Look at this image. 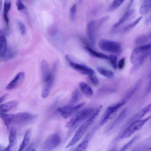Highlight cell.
Returning a JSON list of instances; mask_svg holds the SVG:
<instances>
[{"label": "cell", "mask_w": 151, "mask_h": 151, "mask_svg": "<svg viewBox=\"0 0 151 151\" xmlns=\"http://www.w3.org/2000/svg\"><path fill=\"white\" fill-rule=\"evenodd\" d=\"M102 107V106L100 105L96 109L93 114L77 131L70 141L65 146V148H68L73 145L81 138L88 128L95 121Z\"/></svg>", "instance_id": "obj_2"}, {"label": "cell", "mask_w": 151, "mask_h": 151, "mask_svg": "<svg viewBox=\"0 0 151 151\" xmlns=\"http://www.w3.org/2000/svg\"><path fill=\"white\" fill-rule=\"evenodd\" d=\"M134 0H131L130 1V4H131L133 2V1Z\"/></svg>", "instance_id": "obj_45"}, {"label": "cell", "mask_w": 151, "mask_h": 151, "mask_svg": "<svg viewBox=\"0 0 151 151\" xmlns=\"http://www.w3.org/2000/svg\"><path fill=\"white\" fill-rule=\"evenodd\" d=\"M151 53V42L139 46L133 51L130 57V61L134 64L142 59H146Z\"/></svg>", "instance_id": "obj_5"}, {"label": "cell", "mask_w": 151, "mask_h": 151, "mask_svg": "<svg viewBox=\"0 0 151 151\" xmlns=\"http://www.w3.org/2000/svg\"><path fill=\"white\" fill-rule=\"evenodd\" d=\"M82 95L78 89L75 88L72 92L69 104L73 105L81 99Z\"/></svg>", "instance_id": "obj_21"}, {"label": "cell", "mask_w": 151, "mask_h": 151, "mask_svg": "<svg viewBox=\"0 0 151 151\" xmlns=\"http://www.w3.org/2000/svg\"><path fill=\"white\" fill-rule=\"evenodd\" d=\"M85 104V103L83 102L74 106L69 104L59 107L57 110L62 117L66 119L73 114Z\"/></svg>", "instance_id": "obj_9"}, {"label": "cell", "mask_w": 151, "mask_h": 151, "mask_svg": "<svg viewBox=\"0 0 151 151\" xmlns=\"http://www.w3.org/2000/svg\"><path fill=\"white\" fill-rule=\"evenodd\" d=\"M151 118V115L145 118L134 121L129 124L118 137V139L120 140L129 137L136 132L141 129Z\"/></svg>", "instance_id": "obj_4"}, {"label": "cell", "mask_w": 151, "mask_h": 151, "mask_svg": "<svg viewBox=\"0 0 151 151\" xmlns=\"http://www.w3.org/2000/svg\"><path fill=\"white\" fill-rule=\"evenodd\" d=\"M7 52L6 39L3 30H0V55L1 58H5Z\"/></svg>", "instance_id": "obj_15"}, {"label": "cell", "mask_w": 151, "mask_h": 151, "mask_svg": "<svg viewBox=\"0 0 151 151\" xmlns=\"http://www.w3.org/2000/svg\"><path fill=\"white\" fill-rule=\"evenodd\" d=\"M150 18H151V16H150Z\"/></svg>", "instance_id": "obj_48"}, {"label": "cell", "mask_w": 151, "mask_h": 151, "mask_svg": "<svg viewBox=\"0 0 151 151\" xmlns=\"http://www.w3.org/2000/svg\"><path fill=\"white\" fill-rule=\"evenodd\" d=\"M97 70L101 75L109 78H112L114 73L112 70L102 67L99 66L97 68Z\"/></svg>", "instance_id": "obj_24"}, {"label": "cell", "mask_w": 151, "mask_h": 151, "mask_svg": "<svg viewBox=\"0 0 151 151\" xmlns=\"http://www.w3.org/2000/svg\"><path fill=\"white\" fill-rule=\"evenodd\" d=\"M25 76V74L24 72L21 71L18 73L7 85L6 89L9 90L17 88L23 83Z\"/></svg>", "instance_id": "obj_11"}, {"label": "cell", "mask_w": 151, "mask_h": 151, "mask_svg": "<svg viewBox=\"0 0 151 151\" xmlns=\"http://www.w3.org/2000/svg\"><path fill=\"white\" fill-rule=\"evenodd\" d=\"M127 114L126 109L123 110L117 118L111 125L109 127V130L113 128L114 126L119 124L126 116Z\"/></svg>", "instance_id": "obj_27"}, {"label": "cell", "mask_w": 151, "mask_h": 151, "mask_svg": "<svg viewBox=\"0 0 151 151\" xmlns=\"http://www.w3.org/2000/svg\"><path fill=\"white\" fill-rule=\"evenodd\" d=\"M109 18V16L108 15H106L98 19L97 22L95 21L96 25L98 26L101 25L105 22Z\"/></svg>", "instance_id": "obj_37"}, {"label": "cell", "mask_w": 151, "mask_h": 151, "mask_svg": "<svg viewBox=\"0 0 151 151\" xmlns=\"http://www.w3.org/2000/svg\"><path fill=\"white\" fill-rule=\"evenodd\" d=\"M84 49L91 55L93 57L100 59L109 60V57L106 54L101 52L96 51L89 47L86 46Z\"/></svg>", "instance_id": "obj_22"}, {"label": "cell", "mask_w": 151, "mask_h": 151, "mask_svg": "<svg viewBox=\"0 0 151 151\" xmlns=\"http://www.w3.org/2000/svg\"><path fill=\"white\" fill-rule=\"evenodd\" d=\"M139 136L134 137L130 141L125 144L121 149V151H125L128 149L138 139Z\"/></svg>", "instance_id": "obj_31"}, {"label": "cell", "mask_w": 151, "mask_h": 151, "mask_svg": "<svg viewBox=\"0 0 151 151\" xmlns=\"http://www.w3.org/2000/svg\"><path fill=\"white\" fill-rule=\"evenodd\" d=\"M11 7V2L6 0L4 2L3 9V14L4 19L7 27H9V19L8 16V12Z\"/></svg>", "instance_id": "obj_20"}, {"label": "cell", "mask_w": 151, "mask_h": 151, "mask_svg": "<svg viewBox=\"0 0 151 151\" xmlns=\"http://www.w3.org/2000/svg\"><path fill=\"white\" fill-rule=\"evenodd\" d=\"M61 139L59 135L54 133L50 135L45 140L43 145L45 150L50 151L57 147L60 143Z\"/></svg>", "instance_id": "obj_10"}, {"label": "cell", "mask_w": 151, "mask_h": 151, "mask_svg": "<svg viewBox=\"0 0 151 151\" xmlns=\"http://www.w3.org/2000/svg\"><path fill=\"white\" fill-rule=\"evenodd\" d=\"M55 75L48 81L45 83L41 92V96L43 98H47L49 95L52 87L53 84Z\"/></svg>", "instance_id": "obj_16"}, {"label": "cell", "mask_w": 151, "mask_h": 151, "mask_svg": "<svg viewBox=\"0 0 151 151\" xmlns=\"http://www.w3.org/2000/svg\"><path fill=\"white\" fill-rule=\"evenodd\" d=\"M142 18V17H140L137 18L133 22L127 25L123 29V31L125 32H127L133 28L139 23Z\"/></svg>", "instance_id": "obj_29"}, {"label": "cell", "mask_w": 151, "mask_h": 151, "mask_svg": "<svg viewBox=\"0 0 151 151\" xmlns=\"http://www.w3.org/2000/svg\"><path fill=\"white\" fill-rule=\"evenodd\" d=\"M88 78L90 81L94 85H97L99 83V80L94 74L88 75Z\"/></svg>", "instance_id": "obj_36"}, {"label": "cell", "mask_w": 151, "mask_h": 151, "mask_svg": "<svg viewBox=\"0 0 151 151\" xmlns=\"http://www.w3.org/2000/svg\"><path fill=\"white\" fill-rule=\"evenodd\" d=\"M70 17L72 20H74L76 12V5L73 4L70 7Z\"/></svg>", "instance_id": "obj_35"}, {"label": "cell", "mask_w": 151, "mask_h": 151, "mask_svg": "<svg viewBox=\"0 0 151 151\" xmlns=\"http://www.w3.org/2000/svg\"><path fill=\"white\" fill-rule=\"evenodd\" d=\"M18 24L21 35L24 36L26 34L27 32L26 26L24 23L20 21H18Z\"/></svg>", "instance_id": "obj_34"}, {"label": "cell", "mask_w": 151, "mask_h": 151, "mask_svg": "<svg viewBox=\"0 0 151 151\" xmlns=\"http://www.w3.org/2000/svg\"><path fill=\"white\" fill-rule=\"evenodd\" d=\"M41 76L43 81L45 83L49 81L55 73L51 72L47 61L45 60H42L40 65Z\"/></svg>", "instance_id": "obj_12"}, {"label": "cell", "mask_w": 151, "mask_h": 151, "mask_svg": "<svg viewBox=\"0 0 151 151\" xmlns=\"http://www.w3.org/2000/svg\"><path fill=\"white\" fill-rule=\"evenodd\" d=\"M65 58L70 66L77 71L85 75H89L94 73V71L91 68L85 65L74 62L72 57L70 55H66Z\"/></svg>", "instance_id": "obj_8"}, {"label": "cell", "mask_w": 151, "mask_h": 151, "mask_svg": "<svg viewBox=\"0 0 151 151\" xmlns=\"http://www.w3.org/2000/svg\"><path fill=\"white\" fill-rule=\"evenodd\" d=\"M96 27L95 21L94 20L89 22L87 27V35L91 43L93 45L95 44L96 42Z\"/></svg>", "instance_id": "obj_14"}, {"label": "cell", "mask_w": 151, "mask_h": 151, "mask_svg": "<svg viewBox=\"0 0 151 151\" xmlns=\"http://www.w3.org/2000/svg\"><path fill=\"white\" fill-rule=\"evenodd\" d=\"M82 0H79V1L80 2H82Z\"/></svg>", "instance_id": "obj_46"}, {"label": "cell", "mask_w": 151, "mask_h": 151, "mask_svg": "<svg viewBox=\"0 0 151 151\" xmlns=\"http://www.w3.org/2000/svg\"><path fill=\"white\" fill-rule=\"evenodd\" d=\"M108 57L112 66L114 69H116L118 65L117 57L114 55H110Z\"/></svg>", "instance_id": "obj_32"}, {"label": "cell", "mask_w": 151, "mask_h": 151, "mask_svg": "<svg viewBox=\"0 0 151 151\" xmlns=\"http://www.w3.org/2000/svg\"><path fill=\"white\" fill-rule=\"evenodd\" d=\"M151 8V0H144L140 9L141 14H146Z\"/></svg>", "instance_id": "obj_25"}, {"label": "cell", "mask_w": 151, "mask_h": 151, "mask_svg": "<svg viewBox=\"0 0 151 151\" xmlns=\"http://www.w3.org/2000/svg\"><path fill=\"white\" fill-rule=\"evenodd\" d=\"M146 42L149 40L151 39V33L148 35H144Z\"/></svg>", "instance_id": "obj_43"}, {"label": "cell", "mask_w": 151, "mask_h": 151, "mask_svg": "<svg viewBox=\"0 0 151 151\" xmlns=\"http://www.w3.org/2000/svg\"><path fill=\"white\" fill-rule=\"evenodd\" d=\"M31 133L32 130L31 129H29L26 131L18 151H23L28 145L30 139Z\"/></svg>", "instance_id": "obj_18"}, {"label": "cell", "mask_w": 151, "mask_h": 151, "mask_svg": "<svg viewBox=\"0 0 151 151\" xmlns=\"http://www.w3.org/2000/svg\"><path fill=\"white\" fill-rule=\"evenodd\" d=\"M16 5L17 9L19 11L23 10L25 8V6L23 3L22 0H17Z\"/></svg>", "instance_id": "obj_38"}, {"label": "cell", "mask_w": 151, "mask_h": 151, "mask_svg": "<svg viewBox=\"0 0 151 151\" xmlns=\"http://www.w3.org/2000/svg\"><path fill=\"white\" fill-rule=\"evenodd\" d=\"M125 63V58H122L119 60L117 66L120 70L122 69L124 67Z\"/></svg>", "instance_id": "obj_40"}, {"label": "cell", "mask_w": 151, "mask_h": 151, "mask_svg": "<svg viewBox=\"0 0 151 151\" xmlns=\"http://www.w3.org/2000/svg\"><path fill=\"white\" fill-rule=\"evenodd\" d=\"M148 77L149 78H151V71H150L148 75Z\"/></svg>", "instance_id": "obj_44"}, {"label": "cell", "mask_w": 151, "mask_h": 151, "mask_svg": "<svg viewBox=\"0 0 151 151\" xmlns=\"http://www.w3.org/2000/svg\"><path fill=\"white\" fill-rule=\"evenodd\" d=\"M8 95V94L6 93L4 94L2 96H1L0 98V103H1L3 102L6 99Z\"/></svg>", "instance_id": "obj_42"}, {"label": "cell", "mask_w": 151, "mask_h": 151, "mask_svg": "<svg viewBox=\"0 0 151 151\" xmlns=\"http://www.w3.org/2000/svg\"><path fill=\"white\" fill-rule=\"evenodd\" d=\"M142 112L145 115L151 112V103L141 109Z\"/></svg>", "instance_id": "obj_39"}, {"label": "cell", "mask_w": 151, "mask_h": 151, "mask_svg": "<svg viewBox=\"0 0 151 151\" xmlns=\"http://www.w3.org/2000/svg\"><path fill=\"white\" fill-rule=\"evenodd\" d=\"M80 88L82 91L86 96L91 97L93 93L92 88L87 83L81 82L79 83Z\"/></svg>", "instance_id": "obj_23"}, {"label": "cell", "mask_w": 151, "mask_h": 151, "mask_svg": "<svg viewBox=\"0 0 151 151\" xmlns=\"http://www.w3.org/2000/svg\"><path fill=\"white\" fill-rule=\"evenodd\" d=\"M99 46L102 50L117 55L122 51L120 44L118 42L106 39H102L99 42Z\"/></svg>", "instance_id": "obj_6"}, {"label": "cell", "mask_w": 151, "mask_h": 151, "mask_svg": "<svg viewBox=\"0 0 151 151\" xmlns=\"http://www.w3.org/2000/svg\"><path fill=\"white\" fill-rule=\"evenodd\" d=\"M0 116L8 129L21 127L31 122L35 116L27 112L16 114L0 113Z\"/></svg>", "instance_id": "obj_1"}, {"label": "cell", "mask_w": 151, "mask_h": 151, "mask_svg": "<svg viewBox=\"0 0 151 151\" xmlns=\"http://www.w3.org/2000/svg\"><path fill=\"white\" fill-rule=\"evenodd\" d=\"M88 140L86 139H85L75 148L74 150L85 151L88 147Z\"/></svg>", "instance_id": "obj_30"}, {"label": "cell", "mask_w": 151, "mask_h": 151, "mask_svg": "<svg viewBox=\"0 0 151 151\" xmlns=\"http://www.w3.org/2000/svg\"><path fill=\"white\" fill-rule=\"evenodd\" d=\"M9 145L3 151H10L15 150L17 147V140L16 129L12 128L10 129L9 136Z\"/></svg>", "instance_id": "obj_13"}, {"label": "cell", "mask_w": 151, "mask_h": 151, "mask_svg": "<svg viewBox=\"0 0 151 151\" xmlns=\"http://www.w3.org/2000/svg\"><path fill=\"white\" fill-rule=\"evenodd\" d=\"M18 102L15 100L12 101L1 104L0 113H5L7 112L17 106Z\"/></svg>", "instance_id": "obj_17"}, {"label": "cell", "mask_w": 151, "mask_h": 151, "mask_svg": "<svg viewBox=\"0 0 151 151\" xmlns=\"http://www.w3.org/2000/svg\"><path fill=\"white\" fill-rule=\"evenodd\" d=\"M125 102L126 101L123 100L108 107L101 118L100 125H103L108 122Z\"/></svg>", "instance_id": "obj_7"}, {"label": "cell", "mask_w": 151, "mask_h": 151, "mask_svg": "<svg viewBox=\"0 0 151 151\" xmlns=\"http://www.w3.org/2000/svg\"><path fill=\"white\" fill-rule=\"evenodd\" d=\"M134 10L129 9L121 17L118 21L114 25V27L117 28L125 22L133 14Z\"/></svg>", "instance_id": "obj_19"}, {"label": "cell", "mask_w": 151, "mask_h": 151, "mask_svg": "<svg viewBox=\"0 0 151 151\" xmlns=\"http://www.w3.org/2000/svg\"><path fill=\"white\" fill-rule=\"evenodd\" d=\"M151 92V79L147 84L145 91V94L146 95Z\"/></svg>", "instance_id": "obj_41"}, {"label": "cell", "mask_w": 151, "mask_h": 151, "mask_svg": "<svg viewBox=\"0 0 151 151\" xmlns=\"http://www.w3.org/2000/svg\"><path fill=\"white\" fill-rule=\"evenodd\" d=\"M142 83V80L139 79L137 81L133 88L126 95L125 99L127 100L129 99L140 88Z\"/></svg>", "instance_id": "obj_26"}, {"label": "cell", "mask_w": 151, "mask_h": 151, "mask_svg": "<svg viewBox=\"0 0 151 151\" xmlns=\"http://www.w3.org/2000/svg\"><path fill=\"white\" fill-rule=\"evenodd\" d=\"M115 91L111 88H103L100 89L98 92L99 95H103L114 92Z\"/></svg>", "instance_id": "obj_33"}, {"label": "cell", "mask_w": 151, "mask_h": 151, "mask_svg": "<svg viewBox=\"0 0 151 151\" xmlns=\"http://www.w3.org/2000/svg\"><path fill=\"white\" fill-rule=\"evenodd\" d=\"M150 60H151V56H150Z\"/></svg>", "instance_id": "obj_47"}, {"label": "cell", "mask_w": 151, "mask_h": 151, "mask_svg": "<svg viewBox=\"0 0 151 151\" xmlns=\"http://www.w3.org/2000/svg\"><path fill=\"white\" fill-rule=\"evenodd\" d=\"M125 0H114L109 7L108 11L111 12L116 9L122 4Z\"/></svg>", "instance_id": "obj_28"}, {"label": "cell", "mask_w": 151, "mask_h": 151, "mask_svg": "<svg viewBox=\"0 0 151 151\" xmlns=\"http://www.w3.org/2000/svg\"><path fill=\"white\" fill-rule=\"evenodd\" d=\"M96 109L93 108L83 109L74 115L65 125L67 128H72L69 134L73 132L81 123L91 116L95 112Z\"/></svg>", "instance_id": "obj_3"}]
</instances>
